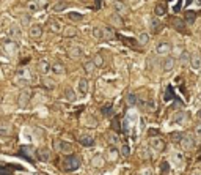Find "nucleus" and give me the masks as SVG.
Masks as SVG:
<instances>
[{"label":"nucleus","mask_w":201,"mask_h":175,"mask_svg":"<svg viewBox=\"0 0 201 175\" xmlns=\"http://www.w3.org/2000/svg\"><path fill=\"white\" fill-rule=\"evenodd\" d=\"M80 167V158L77 156V155H69V156H66L64 159H63V169L66 170V172H74V170H77Z\"/></svg>","instance_id":"nucleus-1"},{"label":"nucleus","mask_w":201,"mask_h":175,"mask_svg":"<svg viewBox=\"0 0 201 175\" xmlns=\"http://www.w3.org/2000/svg\"><path fill=\"white\" fill-rule=\"evenodd\" d=\"M0 46H2V51H5V54L6 55H10V57H13V55H16L17 54V44L13 41V39H3L2 43H0Z\"/></svg>","instance_id":"nucleus-2"},{"label":"nucleus","mask_w":201,"mask_h":175,"mask_svg":"<svg viewBox=\"0 0 201 175\" xmlns=\"http://www.w3.org/2000/svg\"><path fill=\"white\" fill-rule=\"evenodd\" d=\"M30 80V71L27 70V68H19L17 71H16V77H14V82L17 84V85H22V87H25V84Z\"/></svg>","instance_id":"nucleus-3"},{"label":"nucleus","mask_w":201,"mask_h":175,"mask_svg":"<svg viewBox=\"0 0 201 175\" xmlns=\"http://www.w3.org/2000/svg\"><path fill=\"white\" fill-rule=\"evenodd\" d=\"M53 147H55V150H57V152L64 153V155H71L72 150H74L72 144L66 142V140H60V139H57L55 142H53Z\"/></svg>","instance_id":"nucleus-4"},{"label":"nucleus","mask_w":201,"mask_h":175,"mask_svg":"<svg viewBox=\"0 0 201 175\" xmlns=\"http://www.w3.org/2000/svg\"><path fill=\"white\" fill-rule=\"evenodd\" d=\"M30 100H32V90H30V88H24V90L19 93V98H17L19 107L25 109V107L30 104Z\"/></svg>","instance_id":"nucleus-5"},{"label":"nucleus","mask_w":201,"mask_h":175,"mask_svg":"<svg viewBox=\"0 0 201 175\" xmlns=\"http://www.w3.org/2000/svg\"><path fill=\"white\" fill-rule=\"evenodd\" d=\"M21 155H22L27 161L33 163V161H35V156H38V152L33 149L32 145H27V147H22V149H21Z\"/></svg>","instance_id":"nucleus-6"},{"label":"nucleus","mask_w":201,"mask_h":175,"mask_svg":"<svg viewBox=\"0 0 201 175\" xmlns=\"http://www.w3.org/2000/svg\"><path fill=\"white\" fill-rule=\"evenodd\" d=\"M47 27H49V30L53 32V33H61L63 29H64L63 24L58 19H55V18H49L47 19Z\"/></svg>","instance_id":"nucleus-7"},{"label":"nucleus","mask_w":201,"mask_h":175,"mask_svg":"<svg viewBox=\"0 0 201 175\" xmlns=\"http://www.w3.org/2000/svg\"><path fill=\"white\" fill-rule=\"evenodd\" d=\"M68 55L72 59V60H79L80 57L83 55V47L79 46V44H74L68 49Z\"/></svg>","instance_id":"nucleus-8"},{"label":"nucleus","mask_w":201,"mask_h":175,"mask_svg":"<svg viewBox=\"0 0 201 175\" xmlns=\"http://www.w3.org/2000/svg\"><path fill=\"white\" fill-rule=\"evenodd\" d=\"M13 134V126L10 122L3 120V122H0V137H10Z\"/></svg>","instance_id":"nucleus-9"},{"label":"nucleus","mask_w":201,"mask_h":175,"mask_svg":"<svg viewBox=\"0 0 201 175\" xmlns=\"http://www.w3.org/2000/svg\"><path fill=\"white\" fill-rule=\"evenodd\" d=\"M29 35H30L32 39H39V38L43 36V27L39 25V24H33V25H30Z\"/></svg>","instance_id":"nucleus-10"},{"label":"nucleus","mask_w":201,"mask_h":175,"mask_svg":"<svg viewBox=\"0 0 201 175\" xmlns=\"http://www.w3.org/2000/svg\"><path fill=\"white\" fill-rule=\"evenodd\" d=\"M171 51V44L170 43H159L156 47V54L157 55H167V54Z\"/></svg>","instance_id":"nucleus-11"},{"label":"nucleus","mask_w":201,"mask_h":175,"mask_svg":"<svg viewBox=\"0 0 201 175\" xmlns=\"http://www.w3.org/2000/svg\"><path fill=\"white\" fill-rule=\"evenodd\" d=\"M13 169L16 170H22L21 166H11V164H0V175H11Z\"/></svg>","instance_id":"nucleus-12"},{"label":"nucleus","mask_w":201,"mask_h":175,"mask_svg":"<svg viewBox=\"0 0 201 175\" xmlns=\"http://www.w3.org/2000/svg\"><path fill=\"white\" fill-rule=\"evenodd\" d=\"M113 10H115V13H118L119 16H124L126 13H127V6H126L123 2H119V0L113 2Z\"/></svg>","instance_id":"nucleus-13"},{"label":"nucleus","mask_w":201,"mask_h":175,"mask_svg":"<svg viewBox=\"0 0 201 175\" xmlns=\"http://www.w3.org/2000/svg\"><path fill=\"white\" fill-rule=\"evenodd\" d=\"M50 71H52L53 74H57V76H63V74L66 73L63 63H60V62H55V63H53V65L50 66Z\"/></svg>","instance_id":"nucleus-14"},{"label":"nucleus","mask_w":201,"mask_h":175,"mask_svg":"<svg viewBox=\"0 0 201 175\" xmlns=\"http://www.w3.org/2000/svg\"><path fill=\"white\" fill-rule=\"evenodd\" d=\"M181 142L184 145V149H192V147L195 145V139H193L192 134H185V136H182Z\"/></svg>","instance_id":"nucleus-15"},{"label":"nucleus","mask_w":201,"mask_h":175,"mask_svg":"<svg viewBox=\"0 0 201 175\" xmlns=\"http://www.w3.org/2000/svg\"><path fill=\"white\" fill-rule=\"evenodd\" d=\"M38 71L41 74H47L50 71V63L47 60H39L38 62Z\"/></svg>","instance_id":"nucleus-16"},{"label":"nucleus","mask_w":201,"mask_h":175,"mask_svg":"<svg viewBox=\"0 0 201 175\" xmlns=\"http://www.w3.org/2000/svg\"><path fill=\"white\" fill-rule=\"evenodd\" d=\"M151 147L157 152H162L165 149V142L162 139H159V137H154V139H151Z\"/></svg>","instance_id":"nucleus-17"},{"label":"nucleus","mask_w":201,"mask_h":175,"mask_svg":"<svg viewBox=\"0 0 201 175\" xmlns=\"http://www.w3.org/2000/svg\"><path fill=\"white\" fill-rule=\"evenodd\" d=\"M88 88H90L88 79L82 77V79L79 80V92H80V95H87V93H88Z\"/></svg>","instance_id":"nucleus-18"},{"label":"nucleus","mask_w":201,"mask_h":175,"mask_svg":"<svg viewBox=\"0 0 201 175\" xmlns=\"http://www.w3.org/2000/svg\"><path fill=\"white\" fill-rule=\"evenodd\" d=\"M110 22L115 25V27H124V21L123 18L118 14V13H113V14L110 16Z\"/></svg>","instance_id":"nucleus-19"},{"label":"nucleus","mask_w":201,"mask_h":175,"mask_svg":"<svg viewBox=\"0 0 201 175\" xmlns=\"http://www.w3.org/2000/svg\"><path fill=\"white\" fill-rule=\"evenodd\" d=\"M170 22L173 24V27H175L178 32H185V25H184V22H182L181 19H178V18H171Z\"/></svg>","instance_id":"nucleus-20"},{"label":"nucleus","mask_w":201,"mask_h":175,"mask_svg":"<svg viewBox=\"0 0 201 175\" xmlns=\"http://www.w3.org/2000/svg\"><path fill=\"white\" fill-rule=\"evenodd\" d=\"M102 33H104V39H107V41L113 39V38H115V35H116V33H115V30L112 29V27H109V25L102 29Z\"/></svg>","instance_id":"nucleus-21"},{"label":"nucleus","mask_w":201,"mask_h":175,"mask_svg":"<svg viewBox=\"0 0 201 175\" xmlns=\"http://www.w3.org/2000/svg\"><path fill=\"white\" fill-rule=\"evenodd\" d=\"M68 8H69V3H68V2H63V0H58V2L52 6V10L55 11V13L64 11V10H68Z\"/></svg>","instance_id":"nucleus-22"},{"label":"nucleus","mask_w":201,"mask_h":175,"mask_svg":"<svg viewBox=\"0 0 201 175\" xmlns=\"http://www.w3.org/2000/svg\"><path fill=\"white\" fill-rule=\"evenodd\" d=\"M162 68H164V71H171L173 68H175V59H173V57L165 59L162 62Z\"/></svg>","instance_id":"nucleus-23"},{"label":"nucleus","mask_w":201,"mask_h":175,"mask_svg":"<svg viewBox=\"0 0 201 175\" xmlns=\"http://www.w3.org/2000/svg\"><path fill=\"white\" fill-rule=\"evenodd\" d=\"M162 30V22H160L157 18H153L151 19V32L153 33H159Z\"/></svg>","instance_id":"nucleus-24"},{"label":"nucleus","mask_w":201,"mask_h":175,"mask_svg":"<svg viewBox=\"0 0 201 175\" xmlns=\"http://www.w3.org/2000/svg\"><path fill=\"white\" fill-rule=\"evenodd\" d=\"M79 144H82L83 147H93L95 145V139H93L91 136H82L79 139Z\"/></svg>","instance_id":"nucleus-25"},{"label":"nucleus","mask_w":201,"mask_h":175,"mask_svg":"<svg viewBox=\"0 0 201 175\" xmlns=\"http://www.w3.org/2000/svg\"><path fill=\"white\" fill-rule=\"evenodd\" d=\"M154 13H156V16L160 18V16H165L167 14V6L164 3H157L156 8H154Z\"/></svg>","instance_id":"nucleus-26"},{"label":"nucleus","mask_w":201,"mask_h":175,"mask_svg":"<svg viewBox=\"0 0 201 175\" xmlns=\"http://www.w3.org/2000/svg\"><path fill=\"white\" fill-rule=\"evenodd\" d=\"M25 8L29 10V11H41V8H39V5H38V2L36 0H29V2L25 3Z\"/></svg>","instance_id":"nucleus-27"},{"label":"nucleus","mask_w":201,"mask_h":175,"mask_svg":"<svg viewBox=\"0 0 201 175\" xmlns=\"http://www.w3.org/2000/svg\"><path fill=\"white\" fill-rule=\"evenodd\" d=\"M190 65H192V68L195 71H198L201 68V59H199V55H192L190 57Z\"/></svg>","instance_id":"nucleus-28"},{"label":"nucleus","mask_w":201,"mask_h":175,"mask_svg":"<svg viewBox=\"0 0 201 175\" xmlns=\"http://www.w3.org/2000/svg\"><path fill=\"white\" fill-rule=\"evenodd\" d=\"M52 155H50V150L47 149H43L41 152H38V159H41V161H50Z\"/></svg>","instance_id":"nucleus-29"},{"label":"nucleus","mask_w":201,"mask_h":175,"mask_svg":"<svg viewBox=\"0 0 201 175\" xmlns=\"http://www.w3.org/2000/svg\"><path fill=\"white\" fill-rule=\"evenodd\" d=\"M164 100H165V101H171V100H176V95H175V90H173V87H171V85H168V87H167V90H165V96H164Z\"/></svg>","instance_id":"nucleus-30"},{"label":"nucleus","mask_w":201,"mask_h":175,"mask_svg":"<svg viewBox=\"0 0 201 175\" xmlns=\"http://www.w3.org/2000/svg\"><path fill=\"white\" fill-rule=\"evenodd\" d=\"M195 19H196V13H195V11H192V10L185 11V22H187V24L192 25V24L195 22Z\"/></svg>","instance_id":"nucleus-31"},{"label":"nucleus","mask_w":201,"mask_h":175,"mask_svg":"<svg viewBox=\"0 0 201 175\" xmlns=\"http://www.w3.org/2000/svg\"><path fill=\"white\" fill-rule=\"evenodd\" d=\"M148 41H149V35H148V33H140V35H138V38H137L138 46H145V44H148Z\"/></svg>","instance_id":"nucleus-32"},{"label":"nucleus","mask_w":201,"mask_h":175,"mask_svg":"<svg viewBox=\"0 0 201 175\" xmlns=\"http://www.w3.org/2000/svg\"><path fill=\"white\" fill-rule=\"evenodd\" d=\"M83 70H85V73L91 74L93 71L96 70V65L93 63V60H88V62H85V63H83Z\"/></svg>","instance_id":"nucleus-33"},{"label":"nucleus","mask_w":201,"mask_h":175,"mask_svg":"<svg viewBox=\"0 0 201 175\" xmlns=\"http://www.w3.org/2000/svg\"><path fill=\"white\" fill-rule=\"evenodd\" d=\"M112 129L115 132H121V123H119V117L118 115L113 117V120H112Z\"/></svg>","instance_id":"nucleus-34"},{"label":"nucleus","mask_w":201,"mask_h":175,"mask_svg":"<svg viewBox=\"0 0 201 175\" xmlns=\"http://www.w3.org/2000/svg\"><path fill=\"white\" fill-rule=\"evenodd\" d=\"M64 96L68 101H77V96H75V92L72 88H66L64 90Z\"/></svg>","instance_id":"nucleus-35"},{"label":"nucleus","mask_w":201,"mask_h":175,"mask_svg":"<svg viewBox=\"0 0 201 175\" xmlns=\"http://www.w3.org/2000/svg\"><path fill=\"white\" fill-rule=\"evenodd\" d=\"M93 36H95L96 39H104V33H102V29L99 25L93 27Z\"/></svg>","instance_id":"nucleus-36"},{"label":"nucleus","mask_w":201,"mask_h":175,"mask_svg":"<svg viewBox=\"0 0 201 175\" xmlns=\"http://www.w3.org/2000/svg\"><path fill=\"white\" fill-rule=\"evenodd\" d=\"M91 60H93V63L96 65V68H101V66H104V57L101 55V54H96V55L93 57Z\"/></svg>","instance_id":"nucleus-37"},{"label":"nucleus","mask_w":201,"mask_h":175,"mask_svg":"<svg viewBox=\"0 0 201 175\" xmlns=\"http://www.w3.org/2000/svg\"><path fill=\"white\" fill-rule=\"evenodd\" d=\"M91 164L95 166V167H101V166H104V158H102L101 155H96L95 158L91 159Z\"/></svg>","instance_id":"nucleus-38"},{"label":"nucleus","mask_w":201,"mask_h":175,"mask_svg":"<svg viewBox=\"0 0 201 175\" xmlns=\"http://www.w3.org/2000/svg\"><path fill=\"white\" fill-rule=\"evenodd\" d=\"M126 103H127V106H135L137 104V95L135 93H129V95L126 96Z\"/></svg>","instance_id":"nucleus-39"},{"label":"nucleus","mask_w":201,"mask_h":175,"mask_svg":"<svg viewBox=\"0 0 201 175\" xmlns=\"http://www.w3.org/2000/svg\"><path fill=\"white\" fill-rule=\"evenodd\" d=\"M43 85L47 88V90H53L55 88V82H53V80H50V79H47V77H43Z\"/></svg>","instance_id":"nucleus-40"},{"label":"nucleus","mask_w":201,"mask_h":175,"mask_svg":"<svg viewBox=\"0 0 201 175\" xmlns=\"http://www.w3.org/2000/svg\"><path fill=\"white\" fill-rule=\"evenodd\" d=\"M170 139H171V142H175V144L181 142V139H182V132H179V131L171 132V134H170Z\"/></svg>","instance_id":"nucleus-41"},{"label":"nucleus","mask_w":201,"mask_h":175,"mask_svg":"<svg viewBox=\"0 0 201 175\" xmlns=\"http://www.w3.org/2000/svg\"><path fill=\"white\" fill-rule=\"evenodd\" d=\"M119 38L123 39V43H124V44H127V46H130V47H135V46L138 44L135 39H130V38H126V36H119Z\"/></svg>","instance_id":"nucleus-42"},{"label":"nucleus","mask_w":201,"mask_h":175,"mask_svg":"<svg viewBox=\"0 0 201 175\" xmlns=\"http://www.w3.org/2000/svg\"><path fill=\"white\" fill-rule=\"evenodd\" d=\"M68 16H69L71 21H82V19H83V14H80V13H75V11L68 13Z\"/></svg>","instance_id":"nucleus-43"},{"label":"nucleus","mask_w":201,"mask_h":175,"mask_svg":"<svg viewBox=\"0 0 201 175\" xmlns=\"http://www.w3.org/2000/svg\"><path fill=\"white\" fill-rule=\"evenodd\" d=\"M63 33H64V36L66 38H71V36H74V35H77V30L75 29H72V27H68V29H63Z\"/></svg>","instance_id":"nucleus-44"},{"label":"nucleus","mask_w":201,"mask_h":175,"mask_svg":"<svg viewBox=\"0 0 201 175\" xmlns=\"http://www.w3.org/2000/svg\"><path fill=\"white\" fill-rule=\"evenodd\" d=\"M168 172H170V164L167 163V161H164V163L160 164V173H162V175H167Z\"/></svg>","instance_id":"nucleus-45"},{"label":"nucleus","mask_w":201,"mask_h":175,"mask_svg":"<svg viewBox=\"0 0 201 175\" xmlns=\"http://www.w3.org/2000/svg\"><path fill=\"white\" fill-rule=\"evenodd\" d=\"M10 32H11V35H13V38H19L21 36V30L17 29L16 25H13L11 29H10Z\"/></svg>","instance_id":"nucleus-46"},{"label":"nucleus","mask_w":201,"mask_h":175,"mask_svg":"<svg viewBox=\"0 0 201 175\" xmlns=\"http://www.w3.org/2000/svg\"><path fill=\"white\" fill-rule=\"evenodd\" d=\"M181 62H182V65L190 63V55H189L187 52H182V55H181Z\"/></svg>","instance_id":"nucleus-47"},{"label":"nucleus","mask_w":201,"mask_h":175,"mask_svg":"<svg viewBox=\"0 0 201 175\" xmlns=\"http://www.w3.org/2000/svg\"><path fill=\"white\" fill-rule=\"evenodd\" d=\"M112 112V104H107V106H104L102 109H101V114L102 115H109Z\"/></svg>","instance_id":"nucleus-48"},{"label":"nucleus","mask_w":201,"mask_h":175,"mask_svg":"<svg viewBox=\"0 0 201 175\" xmlns=\"http://www.w3.org/2000/svg\"><path fill=\"white\" fill-rule=\"evenodd\" d=\"M36 2H38V5H39V8H41V10L47 8V5H49V0H36Z\"/></svg>","instance_id":"nucleus-49"},{"label":"nucleus","mask_w":201,"mask_h":175,"mask_svg":"<svg viewBox=\"0 0 201 175\" xmlns=\"http://www.w3.org/2000/svg\"><path fill=\"white\" fill-rule=\"evenodd\" d=\"M184 118H185V112H178V115L175 117V120H176V122H182Z\"/></svg>","instance_id":"nucleus-50"},{"label":"nucleus","mask_w":201,"mask_h":175,"mask_svg":"<svg viewBox=\"0 0 201 175\" xmlns=\"http://www.w3.org/2000/svg\"><path fill=\"white\" fill-rule=\"evenodd\" d=\"M130 150H129V145H123V150H121V155L123 156H129Z\"/></svg>","instance_id":"nucleus-51"},{"label":"nucleus","mask_w":201,"mask_h":175,"mask_svg":"<svg viewBox=\"0 0 201 175\" xmlns=\"http://www.w3.org/2000/svg\"><path fill=\"white\" fill-rule=\"evenodd\" d=\"M21 22H22V25L29 24V22H30V16H22V18H21Z\"/></svg>","instance_id":"nucleus-52"},{"label":"nucleus","mask_w":201,"mask_h":175,"mask_svg":"<svg viewBox=\"0 0 201 175\" xmlns=\"http://www.w3.org/2000/svg\"><path fill=\"white\" fill-rule=\"evenodd\" d=\"M195 136L201 137V125H196V126H195Z\"/></svg>","instance_id":"nucleus-53"},{"label":"nucleus","mask_w":201,"mask_h":175,"mask_svg":"<svg viewBox=\"0 0 201 175\" xmlns=\"http://www.w3.org/2000/svg\"><path fill=\"white\" fill-rule=\"evenodd\" d=\"M181 6H182V0H181V2H178V3L175 5V8H173V10H175V13H179Z\"/></svg>","instance_id":"nucleus-54"},{"label":"nucleus","mask_w":201,"mask_h":175,"mask_svg":"<svg viewBox=\"0 0 201 175\" xmlns=\"http://www.w3.org/2000/svg\"><path fill=\"white\" fill-rule=\"evenodd\" d=\"M148 134H149V136H156V134H159V131H157V129H149Z\"/></svg>","instance_id":"nucleus-55"},{"label":"nucleus","mask_w":201,"mask_h":175,"mask_svg":"<svg viewBox=\"0 0 201 175\" xmlns=\"http://www.w3.org/2000/svg\"><path fill=\"white\" fill-rule=\"evenodd\" d=\"M141 175H153V170H151V169H146V170H145Z\"/></svg>","instance_id":"nucleus-56"},{"label":"nucleus","mask_w":201,"mask_h":175,"mask_svg":"<svg viewBox=\"0 0 201 175\" xmlns=\"http://www.w3.org/2000/svg\"><path fill=\"white\" fill-rule=\"evenodd\" d=\"M96 2V8H101L102 6V0H95Z\"/></svg>","instance_id":"nucleus-57"},{"label":"nucleus","mask_w":201,"mask_h":175,"mask_svg":"<svg viewBox=\"0 0 201 175\" xmlns=\"http://www.w3.org/2000/svg\"><path fill=\"white\" fill-rule=\"evenodd\" d=\"M192 2H193V0H185V5H190Z\"/></svg>","instance_id":"nucleus-58"},{"label":"nucleus","mask_w":201,"mask_h":175,"mask_svg":"<svg viewBox=\"0 0 201 175\" xmlns=\"http://www.w3.org/2000/svg\"><path fill=\"white\" fill-rule=\"evenodd\" d=\"M198 159H199V161H201V155H199V156H198Z\"/></svg>","instance_id":"nucleus-59"},{"label":"nucleus","mask_w":201,"mask_h":175,"mask_svg":"<svg viewBox=\"0 0 201 175\" xmlns=\"http://www.w3.org/2000/svg\"><path fill=\"white\" fill-rule=\"evenodd\" d=\"M130 2H137V0H130Z\"/></svg>","instance_id":"nucleus-60"},{"label":"nucleus","mask_w":201,"mask_h":175,"mask_svg":"<svg viewBox=\"0 0 201 175\" xmlns=\"http://www.w3.org/2000/svg\"><path fill=\"white\" fill-rule=\"evenodd\" d=\"M199 117H201V111H199Z\"/></svg>","instance_id":"nucleus-61"},{"label":"nucleus","mask_w":201,"mask_h":175,"mask_svg":"<svg viewBox=\"0 0 201 175\" xmlns=\"http://www.w3.org/2000/svg\"><path fill=\"white\" fill-rule=\"evenodd\" d=\"M196 175H201V173H196Z\"/></svg>","instance_id":"nucleus-62"},{"label":"nucleus","mask_w":201,"mask_h":175,"mask_svg":"<svg viewBox=\"0 0 201 175\" xmlns=\"http://www.w3.org/2000/svg\"><path fill=\"white\" fill-rule=\"evenodd\" d=\"M168 2H171V0H168Z\"/></svg>","instance_id":"nucleus-63"}]
</instances>
